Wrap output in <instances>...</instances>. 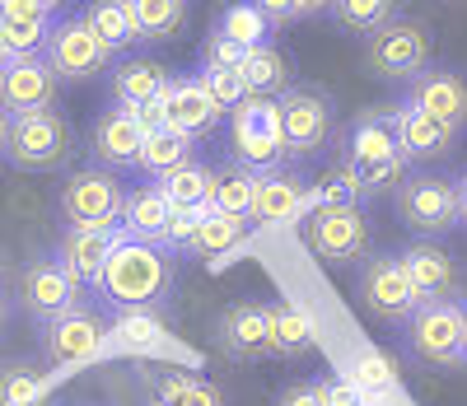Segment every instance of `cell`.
Here are the masks:
<instances>
[{"label":"cell","mask_w":467,"mask_h":406,"mask_svg":"<svg viewBox=\"0 0 467 406\" xmlns=\"http://www.w3.org/2000/svg\"><path fill=\"white\" fill-rule=\"evenodd\" d=\"M365 66L379 79H393V85H407L416 79L425 66H431V28L416 19H393L383 24L369 43H365Z\"/></svg>","instance_id":"7c38bea8"},{"label":"cell","mask_w":467,"mask_h":406,"mask_svg":"<svg viewBox=\"0 0 467 406\" xmlns=\"http://www.w3.org/2000/svg\"><path fill=\"white\" fill-rule=\"evenodd\" d=\"M369 215L365 206H308L304 211V248L314 253L323 266H360L369 257Z\"/></svg>","instance_id":"5b68a950"},{"label":"cell","mask_w":467,"mask_h":406,"mask_svg":"<svg viewBox=\"0 0 467 406\" xmlns=\"http://www.w3.org/2000/svg\"><path fill=\"white\" fill-rule=\"evenodd\" d=\"M299 5V19H318V15H332V0H295Z\"/></svg>","instance_id":"7dc6e473"},{"label":"cell","mask_w":467,"mask_h":406,"mask_svg":"<svg viewBox=\"0 0 467 406\" xmlns=\"http://www.w3.org/2000/svg\"><path fill=\"white\" fill-rule=\"evenodd\" d=\"M15 299L19 308L43 328V322L70 313L75 304H85V290L75 286V280L61 271L57 253H33L24 266H19V280H15Z\"/></svg>","instance_id":"4fadbf2b"},{"label":"cell","mask_w":467,"mask_h":406,"mask_svg":"<svg viewBox=\"0 0 467 406\" xmlns=\"http://www.w3.org/2000/svg\"><path fill=\"white\" fill-rule=\"evenodd\" d=\"M215 346L224 359L234 364H253V359H266L271 355V337H266V304L257 299H234L220 308L215 328H211Z\"/></svg>","instance_id":"2e32d148"},{"label":"cell","mask_w":467,"mask_h":406,"mask_svg":"<svg viewBox=\"0 0 467 406\" xmlns=\"http://www.w3.org/2000/svg\"><path fill=\"white\" fill-rule=\"evenodd\" d=\"M10 318H15V304L0 295V341H5V332H10Z\"/></svg>","instance_id":"681fc988"},{"label":"cell","mask_w":467,"mask_h":406,"mask_svg":"<svg viewBox=\"0 0 467 406\" xmlns=\"http://www.w3.org/2000/svg\"><path fill=\"white\" fill-rule=\"evenodd\" d=\"M304 211H308V182L295 169L257 173V182H253V211H248L253 224H285V220H299Z\"/></svg>","instance_id":"7402d4cb"},{"label":"cell","mask_w":467,"mask_h":406,"mask_svg":"<svg viewBox=\"0 0 467 406\" xmlns=\"http://www.w3.org/2000/svg\"><path fill=\"white\" fill-rule=\"evenodd\" d=\"M117 238H122V229H66L57 243V262L80 290H94Z\"/></svg>","instance_id":"603a6c76"},{"label":"cell","mask_w":467,"mask_h":406,"mask_svg":"<svg viewBox=\"0 0 467 406\" xmlns=\"http://www.w3.org/2000/svg\"><path fill=\"white\" fill-rule=\"evenodd\" d=\"M365 406H411V397L398 388V392H383V397H365Z\"/></svg>","instance_id":"c3c4849f"},{"label":"cell","mask_w":467,"mask_h":406,"mask_svg":"<svg viewBox=\"0 0 467 406\" xmlns=\"http://www.w3.org/2000/svg\"><path fill=\"white\" fill-rule=\"evenodd\" d=\"M75 150V127L66 121L61 108L47 112H28L10 121V136H5V164L24 169V173H52L61 169Z\"/></svg>","instance_id":"9c48e42d"},{"label":"cell","mask_w":467,"mask_h":406,"mask_svg":"<svg viewBox=\"0 0 467 406\" xmlns=\"http://www.w3.org/2000/svg\"><path fill=\"white\" fill-rule=\"evenodd\" d=\"M224 112L215 108V99L206 94V79L202 75H178L169 94H164V127L187 136V141H197L206 131H215V121Z\"/></svg>","instance_id":"44dd1931"},{"label":"cell","mask_w":467,"mask_h":406,"mask_svg":"<svg viewBox=\"0 0 467 406\" xmlns=\"http://www.w3.org/2000/svg\"><path fill=\"white\" fill-rule=\"evenodd\" d=\"M393 131H398V150H402L407 169H425V164H435V159L453 154V145L462 136V131L444 127V121L425 117L411 103H393Z\"/></svg>","instance_id":"ffe728a7"},{"label":"cell","mask_w":467,"mask_h":406,"mask_svg":"<svg viewBox=\"0 0 467 406\" xmlns=\"http://www.w3.org/2000/svg\"><path fill=\"white\" fill-rule=\"evenodd\" d=\"M276 406H327L323 379H314V383H290V388L276 397Z\"/></svg>","instance_id":"7bdbcfd3"},{"label":"cell","mask_w":467,"mask_h":406,"mask_svg":"<svg viewBox=\"0 0 467 406\" xmlns=\"http://www.w3.org/2000/svg\"><path fill=\"white\" fill-rule=\"evenodd\" d=\"M57 94H61V79L52 75L43 57H15L0 66V112L10 121L57 108Z\"/></svg>","instance_id":"9a60e30c"},{"label":"cell","mask_w":467,"mask_h":406,"mask_svg":"<svg viewBox=\"0 0 467 406\" xmlns=\"http://www.w3.org/2000/svg\"><path fill=\"white\" fill-rule=\"evenodd\" d=\"M47 383H52L47 364H33V359L0 364V406H37L47 397Z\"/></svg>","instance_id":"836d02e7"},{"label":"cell","mask_w":467,"mask_h":406,"mask_svg":"<svg viewBox=\"0 0 467 406\" xmlns=\"http://www.w3.org/2000/svg\"><path fill=\"white\" fill-rule=\"evenodd\" d=\"M145 383H150L154 406H224L220 388L206 374L173 370V364H154V370H145Z\"/></svg>","instance_id":"484cf974"},{"label":"cell","mask_w":467,"mask_h":406,"mask_svg":"<svg viewBox=\"0 0 467 406\" xmlns=\"http://www.w3.org/2000/svg\"><path fill=\"white\" fill-rule=\"evenodd\" d=\"M411 108H420L425 117L444 121V127L462 131L467 127V79L449 66H425L416 79H407V99Z\"/></svg>","instance_id":"d6986e66"},{"label":"cell","mask_w":467,"mask_h":406,"mask_svg":"<svg viewBox=\"0 0 467 406\" xmlns=\"http://www.w3.org/2000/svg\"><path fill=\"white\" fill-rule=\"evenodd\" d=\"M402 266H407V280L420 304H440V299H458L462 290V276H458V262L453 253H444L440 243L431 238H411L407 248H398Z\"/></svg>","instance_id":"ac0fdd59"},{"label":"cell","mask_w":467,"mask_h":406,"mask_svg":"<svg viewBox=\"0 0 467 406\" xmlns=\"http://www.w3.org/2000/svg\"><path fill=\"white\" fill-rule=\"evenodd\" d=\"M52 24V10H43L37 0H0V33H5L10 57H43Z\"/></svg>","instance_id":"d4e9b609"},{"label":"cell","mask_w":467,"mask_h":406,"mask_svg":"<svg viewBox=\"0 0 467 406\" xmlns=\"http://www.w3.org/2000/svg\"><path fill=\"white\" fill-rule=\"evenodd\" d=\"M178 286V257L160 243H140V238H117L112 253L99 271L94 295L122 318V313H164L173 304Z\"/></svg>","instance_id":"6da1fadb"},{"label":"cell","mask_w":467,"mask_h":406,"mask_svg":"<svg viewBox=\"0 0 467 406\" xmlns=\"http://www.w3.org/2000/svg\"><path fill=\"white\" fill-rule=\"evenodd\" d=\"M140 145H145V131L131 108H108L94 117L89 127V159L108 173H127L140 164Z\"/></svg>","instance_id":"e0dca14e"},{"label":"cell","mask_w":467,"mask_h":406,"mask_svg":"<svg viewBox=\"0 0 467 406\" xmlns=\"http://www.w3.org/2000/svg\"><path fill=\"white\" fill-rule=\"evenodd\" d=\"M192 159H197V141H187V136L160 127V131H150V136H145V145H140V164H136V169H140L145 178H154V182H164L169 173L187 169Z\"/></svg>","instance_id":"4dcf8cb0"},{"label":"cell","mask_w":467,"mask_h":406,"mask_svg":"<svg viewBox=\"0 0 467 406\" xmlns=\"http://www.w3.org/2000/svg\"><path fill=\"white\" fill-rule=\"evenodd\" d=\"M173 220V206L164 201V192L145 182V187H131L127 201H122V234L127 238H140V243H164V229Z\"/></svg>","instance_id":"83f0119b"},{"label":"cell","mask_w":467,"mask_h":406,"mask_svg":"<svg viewBox=\"0 0 467 406\" xmlns=\"http://www.w3.org/2000/svg\"><path fill=\"white\" fill-rule=\"evenodd\" d=\"M244 229H248V220H229V215L206 211V215L197 220V229H192V238L182 243V257H202V262H206V257H224V253L239 248Z\"/></svg>","instance_id":"d6a6232c"},{"label":"cell","mask_w":467,"mask_h":406,"mask_svg":"<svg viewBox=\"0 0 467 406\" xmlns=\"http://www.w3.org/2000/svg\"><path fill=\"white\" fill-rule=\"evenodd\" d=\"M244 47L224 43V37H206V52H202V75H220V70H239L244 66Z\"/></svg>","instance_id":"b9f144b4"},{"label":"cell","mask_w":467,"mask_h":406,"mask_svg":"<svg viewBox=\"0 0 467 406\" xmlns=\"http://www.w3.org/2000/svg\"><path fill=\"white\" fill-rule=\"evenodd\" d=\"M337 169L356 182L360 201L402 182L407 164H402V150H398V131H393V108H369L350 121L346 136H341Z\"/></svg>","instance_id":"7a4b0ae2"},{"label":"cell","mask_w":467,"mask_h":406,"mask_svg":"<svg viewBox=\"0 0 467 406\" xmlns=\"http://www.w3.org/2000/svg\"><path fill=\"white\" fill-rule=\"evenodd\" d=\"M248 5H253L271 28H281V24H295V19H299V5H295V0H248Z\"/></svg>","instance_id":"ee69618b"},{"label":"cell","mask_w":467,"mask_h":406,"mask_svg":"<svg viewBox=\"0 0 467 406\" xmlns=\"http://www.w3.org/2000/svg\"><path fill=\"white\" fill-rule=\"evenodd\" d=\"M281 141H285V159L304 164V159L327 154L332 136H337V103L327 89L318 85H290L281 99Z\"/></svg>","instance_id":"8992f818"},{"label":"cell","mask_w":467,"mask_h":406,"mask_svg":"<svg viewBox=\"0 0 467 406\" xmlns=\"http://www.w3.org/2000/svg\"><path fill=\"white\" fill-rule=\"evenodd\" d=\"M393 5H398V0H332V19H337V28H346L350 37H365V43H369L383 24L398 19Z\"/></svg>","instance_id":"74e56055"},{"label":"cell","mask_w":467,"mask_h":406,"mask_svg":"<svg viewBox=\"0 0 467 406\" xmlns=\"http://www.w3.org/2000/svg\"><path fill=\"white\" fill-rule=\"evenodd\" d=\"M453 192H458V229H467V169L453 173Z\"/></svg>","instance_id":"bcb514c9"},{"label":"cell","mask_w":467,"mask_h":406,"mask_svg":"<svg viewBox=\"0 0 467 406\" xmlns=\"http://www.w3.org/2000/svg\"><path fill=\"white\" fill-rule=\"evenodd\" d=\"M85 24L94 28V37L112 52V57H127L136 43H140V28L131 19V5L127 0H94L85 10Z\"/></svg>","instance_id":"f546056e"},{"label":"cell","mask_w":467,"mask_h":406,"mask_svg":"<svg viewBox=\"0 0 467 406\" xmlns=\"http://www.w3.org/2000/svg\"><path fill=\"white\" fill-rule=\"evenodd\" d=\"M266 337H271V355H285V359L308 355V350H314V341H318L308 313L299 304H290V299L266 304Z\"/></svg>","instance_id":"f1b7e54d"},{"label":"cell","mask_w":467,"mask_h":406,"mask_svg":"<svg viewBox=\"0 0 467 406\" xmlns=\"http://www.w3.org/2000/svg\"><path fill=\"white\" fill-rule=\"evenodd\" d=\"M253 182L257 173L229 164V169H215V196H211V211L215 215H229V220H248L253 211Z\"/></svg>","instance_id":"ab89813d"},{"label":"cell","mask_w":467,"mask_h":406,"mask_svg":"<svg viewBox=\"0 0 467 406\" xmlns=\"http://www.w3.org/2000/svg\"><path fill=\"white\" fill-rule=\"evenodd\" d=\"M356 295H360V304H365L379 322H393V328H407V318L420 308V299H416L411 280H407V266H402L398 248L369 253V257L360 262Z\"/></svg>","instance_id":"30bf717a"},{"label":"cell","mask_w":467,"mask_h":406,"mask_svg":"<svg viewBox=\"0 0 467 406\" xmlns=\"http://www.w3.org/2000/svg\"><path fill=\"white\" fill-rule=\"evenodd\" d=\"M5 61H15V57H10V47H5V33H0V66H5Z\"/></svg>","instance_id":"816d5d0a"},{"label":"cell","mask_w":467,"mask_h":406,"mask_svg":"<svg viewBox=\"0 0 467 406\" xmlns=\"http://www.w3.org/2000/svg\"><path fill=\"white\" fill-rule=\"evenodd\" d=\"M346 379L356 383L360 397H383V392H398V388H402L393 355H383V350H360L356 359H350Z\"/></svg>","instance_id":"f35d334b"},{"label":"cell","mask_w":467,"mask_h":406,"mask_svg":"<svg viewBox=\"0 0 467 406\" xmlns=\"http://www.w3.org/2000/svg\"><path fill=\"white\" fill-rule=\"evenodd\" d=\"M393 211H398V220H402L416 238L440 243L444 234L458 229L453 173H440V169H407L402 182L393 187Z\"/></svg>","instance_id":"277c9868"},{"label":"cell","mask_w":467,"mask_h":406,"mask_svg":"<svg viewBox=\"0 0 467 406\" xmlns=\"http://www.w3.org/2000/svg\"><path fill=\"white\" fill-rule=\"evenodd\" d=\"M37 5H43V10H57V5H66V0H37Z\"/></svg>","instance_id":"f5cc1de1"},{"label":"cell","mask_w":467,"mask_h":406,"mask_svg":"<svg viewBox=\"0 0 467 406\" xmlns=\"http://www.w3.org/2000/svg\"><path fill=\"white\" fill-rule=\"evenodd\" d=\"M407 355L431 364V370H467V299L420 304L407 318Z\"/></svg>","instance_id":"3957f363"},{"label":"cell","mask_w":467,"mask_h":406,"mask_svg":"<svg viewBox=\"0 0 467 406\" xmlns=\"http://www.w3.org/2000/svg\"><path fill=\"white\" fill-rule=\"evenodd\" d=\"M43 61L52 66L57 79H99L112 70V52L94 37V28L85 24V15H70L52 24V37L43 47Z\"/></svg>","instance_id":"5bb4252c"},{"label":"cell","mask_w":467,"mask_h":406,"mask_svg":"<svg viewBox=\"0 0 467 406\" xmlns=\"http://www.w3.org/2000/svg\"><path fill=\"white\" fill-rule=\"evenodd\" d=\"M323 392H327V406H365V397L356 392V383H350L346 374L341 379H323Z\"/></svg>","instance_id":"f6af8a7d"},{"label":"cell","mask_w":467,"mask_h":406,"mask_svg":"<svg viewBox=\"0 0 467 406\" xmlns=\"http://www.w3.org/2000/svg\"><path fill=\"white\" fill-rule=\"evenodd\" d=\"M229 164L248 173L285 169V141H281V108L276 99H244L229 112Z\"/></svg>","instance_id":"52a82bcc"},{"label":"cell","mask_w":467,"mask_h":406,"mask_svg":"<svg viewBox=\"0 0 467 406\" xmlns=\"http://www.w3.org/2000/svg\"><path fill=\"white\" fill-rule=\"evenodd\" d=\"M5 136H10V117L0 112V164H5Z\"/></svg>","instance_id":"f907efd6"},{"label":"cell","mask_w":467,"mask_h":406,"mask_svg":"<svg viewBox=\"0 0 467 406\" xmlns=\"http://www.w3.org/2000/svg\"><path fill=\"white\" fill-rule=\"evenodd\" d=\"M108 318L89 304H75L70 313L52 318L37 328V359L47 370H70V364H85L89 355H99V346L108 341Z\"/></svg>","instance_id":"8fae6325"},{"label":"cell","mask_w":467,"mask_h":406,"mask_svg":"<svg viewBox=\"0 0 467 406\" xmlns=\"http://www.w3.org/2000/svg\"><path fill=\"white\" fill-rule=\"evenodd\" d=\"M52 406H70V401H52Z\"/></svg>","instance_id":"db71d44e"},{"label":"cell","mask_w":467,"mask_h":406,"mask_svg":"<svg viewBox=\"0 0 467 406\" xmlns=\"http://www.w3.org/2000/svg\"><path fill=\"white\" fill-rule=\"evenodd\" d=\"M112 99H117V108H150V103H164V94H169V85H173V75H169V66H160V61H145V57H122L112 70Z\"/></svg>","instance_id":"cb8c5ba5"},{"label":"cell","mask_w":467,"mask_h":406,"mask_svg":"<svg viewBox=\"0 0 467 406\" xmlns=\"http://www.w3.org/2000/svg\"><path fill=\"white\" fill-rule=\"evenodd\" d=\"M122 201H127V182L89 164V169H75L61 182V220L66 229H122Z\"/></svg>","instance_id":"ba28073f"},{"label":"cell","mask_w":467,"mask_h":406,"mask_svg":"<svg viewBox=\"0 0 467 406\" xmlns=\"http://www.w3.org/2000/svg\"><path fill=\"white\" fill-rule=\"evenodd\" d=\"M202 79H206V94L215 99V108H220V112H234V108H239V103L248 99L239 70H220V75H202Z\"/></svg>","instance_id":"60d3db41"},{"label":"cell","mask_w":467,"mask_h":406,"mask_svg":"<svg viewBox=\"0 0 467 406\" xmlns=\"http://www.w3.org/2000/svg\"><path fill=\"white\" fill-rule=\"evenodd\" d=\"M140 28V43H169L187 24V0H127Z\"/></svg>","instance_id":"8d00e7d4"},{"label":"cell","mask_w":467,"mask_h":406,"mask_svg":"<svg viewBox=\"0 0 467 406\" xmlns=\"http://www.w3.org/2000/svg\"><path fill=\"white\" fill-rule=\"evenodd\" d=\"M239 79H244L248 99H281V94L295 85V66H290V57H285L276 43H262V47H253V52L244 57Z\"/></svg>","instance_id":"4316f807"},{"label":"cell","mask_w":467,"mask_h":406,"mask_svg":"<svg viewBox=\"0 0 467 406\" xmlns=\"http://www.w3.org/2000/svg\"><path fill=\"white\" fill-rule=\"evenodd\" d=\"M127 355H160L169 346V328L160 313H122L108 332Z\"/></svg>","instance_id":"d590c367"},{"label":"cell","mask_w":467,"mask_h":406,"mask_svg":"<svg viewBox=\"0 0 467 406\" xmlns=\"http://www.w3.org/2000/svg\"><path fill=\"white\" fill-rule=\"evenodd\" d=\"M271 28L248 0H234V5H224L220 15H215V28H211V37H224V43H234V47H244V52H253V47H262V43H271Z\"/></svg>","instance_id":"e575fe53"},{"label":"cell","mask_w":467,"mask_h":406,"mask_svg":"<svg viewBox=\"0 0 467 406\" xmlns=\"http://www.w3.org/2000/svg\"><path fill=\"white\" fill-rule=\"evenodd\" d=\"M164 192V201L173 211H211V196H215V169L211 164H202V159H192L187 169H178V173H169L164 182H154Z\"/></svg>","instance_id":"1f68e13d"}]
</instances>
